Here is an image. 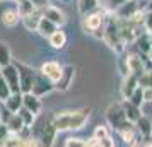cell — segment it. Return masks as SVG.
Wrapping results in <instances>:
<instances>
[{"mask_svg": "<svg viewBox=\"0 0 152 147\" xmlns=\"http://www.w3.org/2000/svg\"><path fill=\"white\" fill-rule=\"evenodd\" d=\"M103 39L108 43V46L116 51H123L125 48V43L121 39V34H120V24H118L116 19L110 17L108 22L104 24V34H103Z\"/></svg>", "mask_w": 152, "mask_h": 147, "instance_id": "6da1fadb", "label": "cell"}, {"mask_svg": "<svg viewBox=\"0 0 152 147\" xmlns=\"http://www.w3.org/2000/svg\"><path fill=\"white\" fill-rule=\"evenodd\" d=\"M106 120H108V123H110L111 128L116 130V132L133 125V121H130V120L126 118V115H125V111H123V106L118 105V103H115V105H111L110 108H108V111H106Z\"/></svg>", "mask_w": 152, "mask_h": 147, "instance_id": "7a4b0ae2", "label": "cell"}, {"mask_svg": "<svg viewBox=\"0 0 152 147\" xmlns=\"http://www.w3.org/2000/svg\"><path fill=\"white\" fill-rule=\"evenodd\" d=\"M55 89V82H51L46 75H43L41 72H36L34 80H33V87H31V92H34L36 96H45Z\"/></svg>", "mask_w": 152, "mask_h": 147, "instance_id": "3957f363", "label": "cell"}, {"mask_svg": "<svg viewBox=\"0 0 152 147\" xmlns=\"http://www.w3.org/2000/svg\"><path fill=\"white\" fill-rule=\"evenodd\" d=\"M15 63V67L19 70V84H21V92H29L31 87H33V80H34L36 72L31 67L24 65V63Z\"/></svg>", "mask_w": 152, "mask_h": 147, "instance_id": "277c9868", "label": "cell"}, {"mask_svg": "<svg viewBox=\"0 0 152 147\" xmlns=\"http://www.w3.org/2000/svg\"><path fill=\"white\" fill-rule=\"evenodd\" d=\"M0 72H2L4 79L7 80L10 91H12V92H21V84H19V70H17V67H15L14 62L9 63V65H5V67H2V69H0Z\"/></svg>", "mask_w": 152, "mask_h": 147, "instance_id": "5b68a950", "label": "cell"}, {"mask_svg": "<svg viewBox=\"0 0 152 147\" xmlns=\"http://www.w3.org/2000/svg\"><path fill=\"white\" fill-rule=\"evenodd\" d=\"M104 19H106V15L103 10H99V12L92 10V12L84 15V29L89 33H94L99 28H104Z\"/></svg>", "mask_w": 152, "mask_h": 147, "instance_id": "8992f818", "label": "cell"}, {"mask_svg": "<svg viewBox=\"0 0 152 147\" xmlns=\"http://www.w3.org/2000/svg\"><path fill=\"white\" fill-rule=\"evenodd\" d=\"M74 75H75V69L72 65H65L62 69L60 79L55 82V89H58V91H67V89H70V86L74 82Z\"/></svg>", "mask_w": 152, "mask_h": 147, "instance_id": "52a82bcc", "label": "cell"}, {"mask_svg": "<svg viewBox=\"0 0 152 147\" xmlns=\"http://www.w3.org/2000/svg\"><path fill=\"white\" fill-rule=\"evenodd\" d=\"M89 108H82L77 111H70V130H80L89 120Z\"/></svg>", "mask_w": 152, "mask_h": 147, "instance_id": "ba28073f", "label": "cell"}, {"mask_svg": "<svg viewBox=\"0 0 152 147\" xmlns=\"http://www.w3.org/2000/svg\"><path fill=\"white\" fill-rule=\"evenodd\" d=\"M62 69L63 67L58 62H55V60H48V62H45L41 65L39 72H41L43 75H46L51 82H56V80L60 79V75H62Z\"/></svg>", "mask_w": 152, "mask_h": 147, "instance_id": "9c48e42d", "label": "cell"}, {"mask_svg": "<svg viewBox=\"0 0 152 147\" xmlns=\"http://www.w3.org/2000/svg\"><path fill=\"white\" fill-rule=\"evenodd\" d=\"M138 10H140V5L137 0H125L123 4H120L116 7V15L118 19H130Z\"/></svg>", "mask_w": 152, "mask_h": 147, "instance_id": "30bf717a", "label": "cell"}, {"mask_svg": "<svg viewBox=\"0 0 152 147\" xmlns=\"http://www.w3.org/2000/svg\"><path fill=\"white\" fill-rule=\"evenodd\" d=\"M22 106L24 108H28L29 111H33L34 115H39V111H41V99H39V96H36L34 92H22Z\"/></svg>", "mask_w": 152, "mask_h": 147, "instance_id": "8fae6325", "label": "cell"}, {"mask_svg": "<svg viewBox=\"0 0 152 147\" xmlns=\"http://www.w3.org/2000/svg\"><path fill=\"white\" fill-rule=\"evenodd\" d=\"M41 12H43V17L50 19L51 22H55L56 26H62V24H65V21H67V19H65V14H63L58 7H53V5L43 7Z\"/></svg>", "mask_w": 152, "mask_h": 147, "instance_id": "7c38bea8", "label": "cell"}, {"mask_svg": "<svg viewBox=\"0 0 152 147\" xmlns=\"http://www.w3.org/2000/svg\"><path fill=\"white\" fill-rule=\"evenodd\" d=\"M51 123L56 128V132H67V130H70V111L56 113L53 116V120H51Z\"/></svg>", "mask_w": 152, "mask_h": 147, "instance_id": "4fadbf2b", "label": "cell"}, {"mask_svg": "<svg viewBox=\"0 0 152 147\" xmlns=\"http://www.w3.org/2000/svg\"><path fill=\"white\" fill-rule=\"evenodd\" d=\"M138 87V77L135 75V74H126L125 75V80H123V86H121V94H123V98H130L132 92L135 91Z\"/></svg>", "mask_w": 152, "mask_h": 147, "instance_id": "5bb4252c", "label": "cell"}, {"mask_svg": "<svg viewBox=\"0 0 152 147\" xmlns=\"http://www.w3.org/2000/svg\"><path fill=\"white\" fill-rule=\"evenodd\" d=\"M41 17H43L41 9L36 7L31 14L22 17V22H24V26H26L28 31H36V29H38V24H39V21H41Z\"/></svg>", "mask_w": 152, "mask_h": 147, "instance_id": "9a60e30c", "label": "cell"}, {"mask_svg": "<svg viewBox=\"0 0 152 147\" xmlns=\"http://www.w3.org/2000/svg\"><path fill=\"white\" fill-rule=\"evenodd\" d=\"M126 65H128V72L130 74H135L137 77H140L142 74L145 72V65L142 62V58L137 55H132L126 58Z\"/></svg>", "mask_w": 152, "mask_h": 147, "instance_id": "2e32d148", "label": "cell"}, {"mask_svg": "<svg viewBox=\"0 0 152 147\" xmlns=\"http://www.w3.org/2000/svg\"><path fill=\"white\" fill-rule=\"evenodd\" d=\"M19 19H21V15H19V10H17V9H5V10L2 12V22H4V26H7V28L17 26Z\"/></svg>", "mask_w": 152, "mask_h": 147, "instance_id": "e0dca14e", "label": "cell"}, {"mask_svg": "<svg viewBox=\"0 0 152 147\" xmlns=\"http://www.w3.org/2000/svg\"><path fill=\"white\" fill-rule=\"evenodd\" d=\"M121 106H123V111H125V115H126V118L130 120V121H137L138 120V116L142 115L140 113V106H137V105H133L130 99H125L123 103H121Z\"/></svg>", "mask_w": 152, "mask_h": 147, "instance_id": "ac0fdd59", "label": "cell"}, {"mask_svg": "<svg viewBox=\"0 0 152 147\" xmlns=\"http://www.w3.org/2000/svg\"><path fill=\"white\" fill-rule=\"evenodd\" d=\"M56 139V128L53 127V123H46V125L43 127L41 130V140L43 146H53V140Z\"/></svg>", "mask_w": 152, "mask_h": 147, "instance_id": "d6986e66", "label": "cell"}, {"mask_svg": "<svg viewBox=\"0 0 152 147\" xmlns=\"http://www.w3.org/2000/svg\"><path fill=\"white\" fill-rule=\"evenodd\" d=\"M56 29H58V26H56L55 22H51L50 19H46V17H41V21L38 24V29H36V31L41 36H45V38H50Z\"/></svg>", "mask_w": 152, "mask_h": 147, "instance_id": "ffe728a7", "label": "cell"}, {"mask_svg": "<svg viewBox=\"0 0 152 147\" xmlns=\"http://www.w3.org/2000/svg\"><path fill=\"white\" fill-rule=\"evenodd\" d=\"M2 103L7 106L12 113H17L19 108L22 106V92H10V96L5 101H2Z\"/></svg>", "mask_w": 152, "mask_h": 147, "instance_id": "44dd1931", "label": "cell"}, {"mask_svg": "<svg viewBox=\"0 0 152 147\" xmlns=\"http://www.w3.org/2000/svg\"><path fill=\"white\" fill-rule=\"evenodd\" d=\"M135 128L140 132L142 137H149V135H152V121L147 118V116H144V115H140L138 120L135 121Z\"/></svg>", "mask_w": 152, "mask_h": 147, "instance_id": "7402d4cb", "label": "cell"}, {"mask_svg": "<svg viewBox=\"0 0 152 147\" xmlns=\"http://www.w3.org/2000/svg\"><path fill=\"white\" fill-rule=\"evenodd\" d=\"M48 39H50L51 48H55V50H62V48H65V45H67V34L63 33L62 29H56Z\"/></svg>", "mask_w": 152, "mask_h": 147, "instance_id": "603a6c76", "label": "cell"}, {"mask_svg": "<svg viewBox=\"0 0 152 147\" xmlns=\"http://www.w3.org/2000/svg\"><path fill=\"white\" fill-rule=\"evenodd\" d=\"M7 127L9 130H10V133H14V135H17V133L21 132L22 128H24V121H22V118L19 116V113H14L12 116H10V120L7 121Z\"/></svg>", "mask_w": 152, "mask_h": 147, "instance_id": "cb8c5ba5", "label": "cell"}, {"mask_svg": "<svg viewBox=\"0 0 152 147\" xmlns=\"http://www.w3.org/2000/svg\"><path fill=\"white\" fill-rule=\"evenodd\" d=\"M137 45H138V50L142 53H149L152 48V41H151V33H145V34H138L137 38Z\"/></svg>", "mask_w": 152, "mask_h": 147, "instance_id": "d4e9b609", "label": "cell"}, {"mask_svg": "<svg viewBox=\"0 0 152 147\" xmlns=\"http://www.w3.org/2000/svg\"><path fill=\"white\" fill-rule=\"evenodd\" d=\"M97 9V0H79V12L82 15Z\"/></svg>", "mask_w": 152, "mask_h": 147, "instance_id": "484cf974", "label": "cell"}, {"mask_svg": "<svg viewBox=\"0 0 152 147\" xmlns=\"http://www.w3.org/2000/svg\"><path fill=\"white\" fill-rule=\"evenodd\" d=\"M9 63H12V55H10V50L5 43L0 41V67H5Z\"/></svg>", "mask_w": 152, "mask_h": 147, "instance_id": "4316f807", "label": "cell"}, {"mask_svg": "<svg viewBox=\"0 0 152 147\" xmlns=\"http://www.w3.org/2000/svg\"><path fill=\"white\" fill-rule=\"evenodd\" d=\"M17 113H19V116L22 118L24 125H26V127H33V123H34V120H36V115H34V113L29 111L28 108H24V106H21Z\"/></svg>", "mask_w": 152, "mask_h": 147, "instance_id": "83f0119b", "label": "cell"}, {"mask_svg": "<svg viewBox=\"0 0 152 147\" xmlns=\"http://www.w3.org/2000/svg\"><path fill=\"white\" fill-rule=\"evenodd\" d=\"M34 4L31 2V0H22V2H19V7H17V10H19V15H21V19L24 17V15L31 14L33 10H34Z\"/></svg>", "mask_w": 152, "mask_h": 147, "instance_id": "f1b7e54d", "label": "cell"}, {"mask_svg": "<svg viewBox=\"0 0 152 147\" xmlns=\"http://www.w3.org/2000/svg\"><path fill=\"white\" fill-rule=\"evenodd\" d=\"M10 87H9L7 80L4 79V75H2V72H0V101H5V99L10 96Z\"/></svg>", "mask_w": 152, "mask_h": 147, "instance_id": "f546056e", "label": "cell"}, {"mask_svg": "<svg viewBox=\"0 0 152 147\" xmlns=\"http://www.w3.org/2000/svg\"><path fill=\"white\" fill-rule=\"evenodd\" d=\"M126 99H130L133 105H137V106H142V103H144V91H142V87L138 86L135 91L132 92V96L130 98H126Z\"/></svg>", "mask_w": 152, "mask_h": 147, "instance_id": "4dcf8cb0", "label": "cell"}, {"mask_svg": "<svg viewBox=\"0 0 152 147\" xmlns=\"http://www.w3.org/2000/svg\"><path fill=\"white\" fill-rule=\"evenodd\" d=\"M138 86L140 87H152V72L145 70L144 74L138 77Z\"/></svg>", "mask_w": 152, "mask_h": 147, "instance_id": "1f68e13d", "label": "cell"}, {"mask_svg": "<svg viewBox=\"0 0 152 147\" xmlns=\"http://www.w3.org/2000/svg\"><path fill=\"white\" fill-rule=\"evenodd\" d=\"M12 115H14V113L10 111L7 106L4 105V103H0V121H2V123H7Z\"/></svg>", "mask_w": 152, "mask_h": 147, "instance_id": "d6a6232c", "label": "cell"}, {"mask_svg": "<svg viewBox=\"0 0 152 147\" xmlns=\"http://www.w3.org/2000/svg\"><path fill=\"white\" fill-rule=\"evenodd\" d=\"M9 135H10V130H9L7 123L0 121V146H5V140L9 139Z\"/></svg>", "mask_w": 152, "mask_h": 147, "instance_id": "836d02e7", "label": "cell"}, {"mask_svg": "<svg viewBox=\"0 0 152 147\" xmlns=\"http://www.w3.org/2000/svg\"><path fill=\"white\" fill-rule=\"evenodd\" d=\"M94 137H96L99 142L103 139H106V137H110V132H108V128L106 127H103V125H99V127H96V130H94Z\"/></svg>", "mask_w": 152, "mask_h": 147, "instance_id": "e575fe53", "label": "cell"}, {"mask_svg": "<svg viewBox=\"0 0 152 147\" xmlns=\"http://www.w3.org/2000/svg\"><path fill=\"white\" fill-rule=\"evenodd\" d=\"M65 146H69V147H86V140L77 139V137H72V139H67Z\"/></svg>", "mask_w": 152, "mask_h": 147, "instance_id": "d590c367", "label": "cell"}, {"mask_svg": "<svg viewBox=\"0 0 152 147\" xmlns=\"http://www.w3.org/2000/svg\"><path fill=\"white\" fill-rule=\"evenodd\" d=\"M144 26L149 33H152V10H149V12L144 15Z\"/></svg>", "mask_w": 152, "mask_h": 147, "instance_id": "8d00e7d4", "label": "cell"}, {"mask_svg": "<svg viewBox=\"0 0 152 147\" xmlns=\"http://www.w3.org/2000/svg\"><path fill=\"white\" fill-rule=\"evenodd\" d=\"M144 91V101H152V87H142Z\"/></svg>", "mask_w": 152, "mask_h": 147, "instance_id": "74e56055", "label": "cell"}, {"mask_svg": "<svg viewBox=\"0 0 152 147\" xmlns=\"http://www.w3.org/2000/svg\"><path fill=\"white\" fill-rule=\"evenodd\" d=\"M31 2H33L34 7H38V9H43V7H46V5H50L48 0H31Z\"/></svg>", "mask_w": 152, "mask_h": 147, "instance_id": "f35d334b", "label": "cell"}, {"mask_svg": "<svg viewBox=\"0 0 152 147\" xmlns=\"http://www.w3.org/2000/svg\"><path fill=\"white\" fill-rule=\"evenodd\" d=\"M91 146H101V142H99V140L92 135L89 140H86V147H91Z\"/></svg>", "mask_w": 152, "mask_h": 147, "instance_id": "ab89813d", "label": "cell"}, {"mask_svg": "<svg viewBox=\"0 0 152 147\" xmlns=\"http://www.w3.org/2000/svg\"><path fill=\"white\" fill-rule=\"evenodd\" d=\"M125 0H110V4H111V7H118L120 4H123Z\"/></svg>", "mask_w": 152, "mask_h": 147, "instance_id": "60d3db41", "label": "cell"}, {"mask_svg": "<svg viewBox=\"0 0 152 147\" xmlns=\"http://www.w3.org/2000/svg\"><path fill=\"white\" fill-rule=\"evenodd\" d=\"M149 10H152V0H149Z\"/></svg>", "mask_w": 152, "mask_h": 147, "instance_id": "b9f144b4", "label": "cell"}, {"mask_svg": "<svg viewBox=\"0 0 152 147\" xmlns=\"http://www.w3.org/2000/svg\"><path fill=\"white\" fill-rule=\"evenodd\" d=\"M15 2H22V0H15Z\"/></svg>", "mask_w": 152, "mask_h": 147, "instance_id": "7bdbcfd3", "label": "cell"}, {"mask_svg": "<svg viewBox=\"0 0 152 147\" xmlns=\"http://www.w3.org/2000/svg\"><path fill=\"white\" fill-rule=\"evenodd\" d=\"M0 2H2V0H0Z\"/></svg>", "mask_w": 152, "mask_h": 147, "instance_id": "ee69618b", "label": "cell"}, {"mask_svg": "<svg viewBox=\"0 0 152 147\" xmlns=\"http://www.w3.org/2000/svg\"><path fill=\"white\" fill-rule=\"evenodd\" d=\"M0 69H2V67H0Z\"/></svg>", "mask_w": 152, "mask_h": 147, "instance_id": "f6af8a7d", "label": "cell"}, {"mask_svg": "<svg viewBox=\"0 0 152 147\" xmlns=\"http://www.w3.org/2000/svg\"><path fill=\"white\" fill-rule=\"evenodd\" d=\"M0 103H2V101H0Z\"/></svg>", "mask_w": 152, "mask_h": 147, "instance_id": "bcb514c9", "label": "cell"}]
</instances>
